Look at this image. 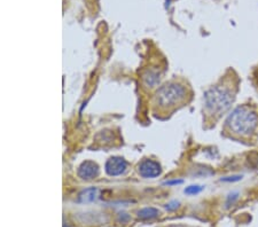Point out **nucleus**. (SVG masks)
<instances>
[{
  "label": "nucleus",
  "mask_w": 258,
  "mask_h": 227,
  "mask_svg": "<svg viewBox=\"0 0 258 227\" xmlns=\"http://www.w3.org/2000/svg\"><path fill=\"white\" fill-rule=\"evenodd\" d=\"M235 99L234 86L223 83L212 86L204 93L205 113L213 118H218L232 107Z\"/></svg>",
  "instance_id": "1"
},
{
  "label": "nucleus",
  "mask_w": 258,
  "mask_h": 227,
  "mask_svg": "<svg viewBox=\"0 0 258 227\" xmlns=\"http://www.w3.org/2000/svg\"><path fill=\"white\" fill-rule=\"evenodd\" d=\"M258 125L256 111L248 106L237 107L232 111L226 121L229 133L240 138H249L255 133Z\"/></svg>",
  "instance_id": "2"
},
{
  "label": "nucleus",
  "mask_w": 258,
  "mask_h": 227,
  "mask_svg": "<svg viewBox=\"0 0 258 227\" xmlns=\"http://www.w3.org/2000/svg\"><path fill=\"white\" fill-rule=\"evenodd\" d=\"M187 98L186 86L180 83L171 82L160 87L156 92L155 101L160 109L169 110L185 102Z\"/></svg>",
  "instance_id": "3"
},
{
  "label": "nucleus",
  "mask_w": 258,
  "mask_h": 227,
  "mask_svg": "<svg viewBox=\"0 0 258 227\" xmlns=\"http://www.w3.org/2000/svg\"><path fill=\"white\" fill-rule=\"evenodd\" d=\"M127 163L122 157H110L106 162V172L111 177L119 176L126 171Z\"/></svg>",
  "instance_id": "4"
},
{
  "label": "nucleus",
  "mask_w": 258,
  "mask_h": 227,
  "mask_svg": "<svg viewBox=\"0 0 258 227\" xmlns=\"http://www.w3.org/2000/svg\"><path fill=\"white\" fill-rule=\"evenodd\" d=\"M161 172V165L153 160H145L139 165V173L144 178H155L160 176Z\"/></svg>",
  "instance_id": "5"
},
{
  "label": "nucleus",
  "mask_w": 258,
  "mask_h": 227,
  "mask_svg": "<svg viewBox=\"0 0 258 227\" xmlns=\"http://www.w3.org/2000/svg\"><path fill=\"white\" fill-rule=\"evenodd\" d=\"M99 168L94 162L85 161L83 162L78 168V176L84 180H91V179L98 176Z\"/></svg>",
  "instance_id": "6"
},
{
  "label": "nucleus",
  "mask_w": 258,
  "mask_h": 227,
  "mask_svg": "<svg viewBox=\"0 0 258 227\" xmlns=\"http://www.w3.org/2000/svg\"><path fill=\"white\" fill-rule=\"evenodd\" d=\"M99 196V190L95 187H91V188L84 189L82 193L79 194L78 201L80 203H92L94 202Z\"/></svg>",
  "instance_id": "7"
},
{
  "label": "nucleus",
  "mask_w": 258,
  "mask_h": 227,
  "mask_svg": "<svg viewBox=\"0 0 258 227\" xmlns=\"http://www.w3.org/2000/svg\"><path fill=\"white\" fill-rule=\"evenodd\" d=\"M159 210L155 208H144L138 211V217L143 220H148V219H154L156 217H159Z\"/></svg>",
  "instance_id": "8"
},
{
  "label": "nucleus",
  "mask_w": 258,
  "mask_h": 227,
  "mask_svg": "<svg viewBox=\"0 0 258 227\" xmlns=\"http://www.w3.org/2000/svg\"><path fill=\"white\" fill-rule=\"evenodd\" d=\"M202 189H203L202 186L193 185V186L187 187V188L185 189V193L188 194V195H195V194H197V193H200Z\"/></svg>",
  "instance_id": "9"
},
{
  "label": "nucleus",
  "mask_w": 258,
  "mask_h": 227,
  "mask_svg": "<svg viewBox=\"0 0 258 227\" xmlns=\"http://www.w3.org/2000/svg\"><path fill=\"white\" fill-rule=\"evenodd\" d=\"M178 206H179L178 201H171L170 203H168V204L165 205V208H167V210H169V211H173L178 208Z\"/></svg>",
  "instance_id": "10"
},
{
  "label": "nucleus",
  "mask_w": 258,
  "mask_h": 227,
  "mask_svg": "<svg viewBox=\"0 0 258 227\" xmlns=\"http://www.w3.org/2000/svg\"><path fill=\"white\" fill-rule=\"evenodd\" d=\"M128 219H130V216L126 213H119V217H118V220L122 222V224H124V222H126Z\"/></svg>",
  "instance_id": "11"
},
{
  "label": "nucleus",
  "mask_w": 258,
  "mask_h": 227,
  "mask_svg": "<svg viewBox=\"0 0 258 227\" xmlns=\"http://www.w3.org/2000/svg\"><path fill=\"white\" fill-rule=\"evenodd\" d=\"M180 184H183V180H168V181H165L164 182V185H167V186H173V185H180Z\"/></svg>",
  "instance_id": "12"
},
{
  "label": "nucleus",
  "mask_w": 258,
  "mask_h": 227,
  "mask_svg": "<svg viewBox=\"0 0 258 227\" xmlns=\"http://www.w3.org/2000/svg\"><path fill=\"white\" fill-rule=\"evenodd\" d=\"M171 227H186V226H183V225H175V226H171Z\"/></svg>",
  "instance_id": "13"
}]
</instances>
